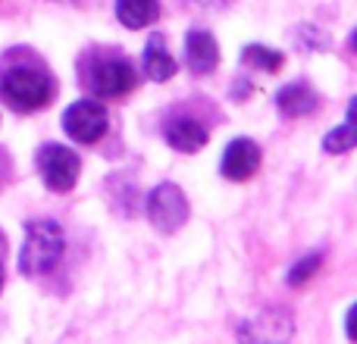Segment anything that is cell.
<instances>
[{
    "label": "cell",
    "instance_id": "8",
    "mask_svg": "<svg viewBox=\"0 0 357 344\" xmlns=\"http://www.w3.org/2000/svg\"><path fill=\"white\" fill-rule=\"evenodd\" d=\"M185 63H188L191 72L204 75V72H213L216 63H220V47H216V38L210 31L201 29H191L185 35Z\"/></svg>",
    "mask_w": 357,
    "mask_h": 344
},
{
    "label": "cell",
    "instance_id": "5",
    "mask_svg": "<svg viewBox=\"0 0 357 344\" xmlns=\"http://www.w3.org/2000/svg\"><path fill=\"white\" fill-rule=\"evenodd\" d=\"M148 219H151V226L163 235H173L185 226V219H188V201H185L178 185L163 182L151 191L148 194Z\"/></svg>",
    "mask_w": 357,
    "mask_h": 344
},
{
    "label": "cell",
    "instance_id": "15",
    "mask_svg": "<svg viewBox=\"0 0 357 344\" xmlns=\"http://www.w3.org/2000/svg\"><path fill=\"white\" fill-rule=\"evenodd\" d=\"M320 266H323V257H320V253H310V257L298 260V263L289 269V285H291V288L304 285L307 279H314V276H317V269H320Z\"/></svg>",
    "mask_w": 357,
    "mask_h": 344
},
{
    "label": "cell",
    "instance_id": "4",
    "mask_svg": "<svg viewBox=\"0 0 357 344\" xmlns=\"http://www.w3.org/2000/svg\"><path fill=\"white\" fill-rule=\"evenodd\" d=\"M79 169H82L79 154L63 148V144H44V148L38 150V172H41V182L47 185L50 191H56V194H66V191L75 188Z\"/></svg>",
    "mask_w": 357,
    "mask_h": 344
},
{
    "label": "cell",
    "instance_id": "2",
    "mask_svg": "<svg viewBox=\"0 0 357 344\" xmlns=\"http://www.w3.org/2000/svg\"><path fill=\"white\" fill-rule=\"evenodd\" d=\"M0 97L16 113H35L54 97V79L38 66H10L0 75Z\"/></svg>",
    "mask_w": 357,
    "mask_h": 344
},
{
    "label": "cell",
    "instance_id": "13",
    "mask_svg": "<svg viewBox=\"0 0 357 344\" xmlns=\"http://www.w3.org/2000/svg\"><path fill=\"white\" fill-rule=\"evenodd\" d=\"M354 144H357V132H354V104H351L348 107V119L323 138V148H326V154H348Z\"/></svg>",
    "mask_w": 357,
    "mask_h": 344
},
{
    "label": "cell",
    "instance_id": "6",
    "mask_svg": "<svg viewBox=\"0 0 357 344\" xmlns=\"http://www.w3.org/2000/svg\"><path fill=\"white\" fill-rule=\"evenodd\" d=\"M257 169H260V148L251 138L229 141V148L222 150V160H220L222 178H229V182H248Z\"/></svg>",
    "mask_w": 357,
    "mask_h": 344
},
{
    "label": "cell",
    "instance_id": "10",
    "mask_svg": "<svg viewBox=\"0 0 357 344\" xmlns=\"http://www.w3.org/2000/svg\"><path fill=\"white\" fill-rule=\"evenodd\" d=\"M276 110L285 119H301L317 110V94L307 85H301V81H291V85H285L276 94Z\"/></svg>",
    "mask_w": 357,
    "mask_h": 344
},
{
    "label": "cell",
    "instance_id": "3",
    "mask_svg": "<svg viewBox=\"0 0 357 344\" xmlns=\"http://www.w3.org/2000/svg\"><path fill=\"white\" fill-rule=\"evenodd\" d=\"M107 129H110V116L100 100H75L63 113V132L79 144H98L107 135Z\"/></svg>",
    "mask_w": 357,
    "mask_h": 344
},
{
    "label": "cell",
    "instance_id": "16",
    "mask_svg": "<svg viewBox=\"0 0 357 344\" xmlns=\"http://www.w3.org/2000/svg\"><path fill=\"white\" fill-rule=\"evenodd\" d=\"M0 291H3V266H0Z\"/></svg>",
    "mask_w": 357,
    "mask_h": 344
},
{
    "label": "cell",
    "instance_id": "17",
    "mask_svg": "<svg viewBox=\"0 0 357 344\" xmlns=\"http://www.w3.org/2000/svg\"><path fill=\"white\" fill-rule=\"evenodd\" d=\"M0 238H3V235H0Z\"/></svg>",
    "mask_w": 357,
    "mask_h": 344
},
{
    "label": "cell",
    "instance_id": "11",
    "mask_svg": "<svg viewBox=\"0 0 357 344\" xmlns=\"http://www.w3.org/2000/svg\"><path fill=\"white\" fill-rule=\"evenodd\" d=\"M142 63H144V72H148L151 81H169V79H173V75L178 72V63L173 60V56H169L163 35H154V38L148 41Z\"/></svg>",
    "mask_w": 357,
    "mask_h": 344
},
{
    "label": "cell",
    "instance_id": "1",
    "mask_svg": "<svg viewBox=\"0 0 357 344\" xmlns=\"http://www.w3.org/2000/svg\"><path fill=\"white\" fill-rule=\"evenodd\" d=\"M66 251V235L63 226L54 219H31L25 222V241L19 251V269L25 276H41L60 263Z\"/></svg>",
    "mask_w": 357,
    "mask_h": 344
},
{
    "label": "cell",
    "instance_id": "7",
    "mask_svg": "<svg viewBox=\"0 0 357 344\" xmlns=\"http://www.w3.org/2000/svg\"><path fill=\"white\" fill-rule=\"evenodd\" d=\"M135 69L126 60H104L91 75V91L98 97H123L135 88Z\"/></svg>",
    "mask_w": 357,
    "mask_h": 344
},
{
    "label": "cell",
    "instance_id": "14",
    "mask_svg": "<svg viewBox=\"0 0 357 344\" xmlns=\"http://www.w3.org/2000/svg\"><path fill=\"white\" fill-rule=\"evenodd\" d=\"M241 60H245L248 66L264 69V72H279L282 63H285V56L273 47H264V44H248V47L241 50Z\"/></svg>",
    "mask_w": 357,
    "mask_h": 344
},
{
    "label": "cell",
    "instance_id": "9",
    "mask_svg": "<svg viewBox=\"0 0 357 344\" xmlns=\"http://www.w3.org/2000/svg\"><path fill=\"white\" fill-rule=\"evenodd\" d=\"M167 144L173 150H182V154H197V150L207 144V129H204L197 119L191 116H176L167 123Z\"/></svg>",
    "mask_w": 357,
    "mask_h": 344
},
{
    "label": "cell",
    "instance_id": "12",
    "mask_svg": "<svg viewBox=\"0 0 357 344\" xmlns=\"http://www.w3.org/2000/svg\"><path fill=\"white\" fill-rule=\"evenodd\" d=\"M157 16H160L157 0H116V19L132 31L148 29Z\"/></svg>",
    "mask_w": 357,
    "mask_h": 344
}]
</instances>
